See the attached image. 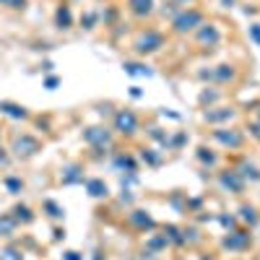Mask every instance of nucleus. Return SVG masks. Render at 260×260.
<instances>
[{
	"label": "nucleus",
	"mask_w": 260,
	"mask_h": 260,
	"mask_svg": "<svg viewBox=\"0 0 260 260\" xmlns=\"http://www.w3.org/2000/svg\"><path fill=\"white\" fill-rule=\"evenodd\" d=\"M37 151V141L34 138H16V154H24V156H29V154H34Z\"/></svg>",
	"instance_id": "obj_1"
},
{
	"label": "nucleus",
	"mask_w": 260,
	"mask_h": 260,
	"mask_svg": "<svg viewBox=\"0 0 260 260\" xmlns=\"http://www.w3.org/2000/svg\"><path fill=\"white\" fill-rule=\"evenodd\" d=\"M0 110H3L6 115H11V117H26V112L21 110V107H16V104H8V102H3V104H0Z\"/></svg>",
	"instance_id": "obj_2"
},
{
	"label": "nucleus",
	"mask_w": 260,
	"mask_h": 260,
	"mask_svg": "<svg viewBox=\"0 0 260 260\" xmlns=\"http://www.w3.org/2000/svg\"><path fill=\"white\" fill-rule=\"evenodd\" d=\"M0 232H3V237H8L13 232V221L11 219H3V221H0Z\"/></svg>",
	"instance_id": "obj_3"
},
{
	"label": "nucleus",
	"mask_w": 260,
	"mask_h": 260,
	"mask_svg": "<svg viewBox=\"0 0 260 260\" xmlns=\"http://www.w3.org/2000/svg\"><path fill=\"white\" fill-rule=\"evenodd\" d=\"M117 125H120V127H125V125H127V127H133V125H136V120L130 117V115H127V117H125V115H120V117H117Z\"/></svg>",
	"instance_id": "obj_4"
},
{
	"label": "nucleus",
	"mask_w": 260,
	"mask_h": 260,
	"mask_svg": "<svg viewBox=\"0 0 260 260\" xmlns=\"http://www.w3.org/2000/svg\"><path fill=\"white\" fill-rule=\"evenodd\" d=\"M57 18H60V24H68V21H71L68 11H60V16H57Z\"/></svg>",
	"instance_id": "obj_5"
},
{
	"label": "nucleus",
	"mask_w": 260,
	"mask_h": 260,
	"mask_svg": "<svg viewBox=\"0 0 260 260\" xmlns=\"http://www.w3.org/2000/svg\"><path fill=\"white\" fill-rule=\"evenodd\" d=\"M8 187L16 192V190H21V182H18V180H8Z\"/></svg>",
	"instance_id": "obj_6"
},
{
	"label": "nucleus",
	"mask_w": 260,
	"mask_h": 260,
	"mask_svg": "<svg viewBox=\"0 0 260 260\" xmlns=\"http://www.w3.org/2000/svg\"><path fill=\"white\" fill-rule=\"evenodd\" d=\"M91 190H94L91 195H104V192H102V185H99V182H91Z\"/></svg>",
	"instance_id": "obj_7"
}]
</instances>
